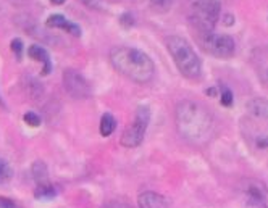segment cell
I'll return each instance as SVG.
<instances>
[{
	"mask_svg": "<svg viewBox=\"0 0 268 208\" xmlns=\"http://www.w3.org/2000/svg\"><path fill=\"white\" fill-rule=\"evenodd\" d=\"M102 208H133V207L121 202V200H110V202H107Z\"/></svg>",
	"mask_w": 268,
	"mask_h": 208,
	"instance_id": "ac0fdd59",
	"label": "cell"
},
{
	"mask_svg": "<svg viewBox=\"0 0 268 208\" xmlns=\"http://www.w3.org/2000/svg\"><path fill=\"white\" fill-rule=\"evenodd\" d=\"M110 63L115 71L137 84H146L155 76L152 58L133 47H115L110 52Z\"/></svg>",
	"mask_w": 268,
	"mask_h": 208,
	"instance_id": "6da1fadb",
	"label": "cell"
},
{
	"mask_svg": "<svg viewBox=\"0 0 268 208\" xmlns=\"http://www.w3.org/2000/svg\"><path fill=\"white\" fill-rule=\"evenodd\" d=\"M32 176L39 184L47 183V168L42 162H36L32 165Z\"/></svg>",
	"mask_w": 268,
	"mask_h": 208,
	"instance_id": "7c38bea8",
	"label": "cell"
},
{
	"mask_svg": "<svg viewBox=\"0 0 268 208\" xmlns=\"http://www.w3.org/2000/svg\"><path fill=\"white\" fill-rule=\"evenodd\" d=\"M27 55L36 60V61H42L44 63V69H42V74H49L50 69H52V61H50V55L45 52V48H42L40 45H31L29 50H27Z\"/></svg>",
	"mask_w": 268,
	"mask_h": 208,
	"instance_id": "30bf717a",
	"label": "cell"
},
{
	"mask_svg": "<svg viewBox=\"0 0 268 208\" xmlns=\"http://www.w3.org/2000/svg\"><path fill=\"white\" fill-rule=\"evenodd\" d=\"M150 120V112L147 107L141 105L137 108L134 121L129 124L125 129V133L121 136V144L125 147H137L144 141V136H146V129Z\"/></svg>",
	"mask_w": 268,
	"mask_h": 208,
	"instance_id": "277c9868",
	"label": "cell"
},
{
	"mask_svg": "<svg viewBox=\"0 0 268 208\" xmlns=\"http://www.w3.org/2000/svg\"><path fill=\"white\" fill-rule=\"evenodd\" d=\"M34 196H36V199H53L55 197V189L49 183H42V184L37 186Z\"/></svg>",
	"mask_w": 268,
	"mask_h": 208,
	"instance_id": "4fadbf2b",
	"label": "cell"
},
{
	"mask_svg": "<svg viewBox=\"0 0 268 208\" xmlns=\"http://www.w3.org/2000/svg\"><path fill=\"white\" fill-rule=\"evenodd\" d=\"M222 103L225 107H230L233 103V94L230 89H223L222 91Z\"/></svg>",
	"mask_w": 268,
	"mask_h": 208,
	"instance_id": "d6986e66",
	"label": "cell"
},
{
	"mask_svg": "<svg viewBox=\"0 0 268 208\" xmlns=\"http://www.w3.org/2000/svg\"><path fill=\"white\" fill-rule=\"evenodd\" d=\"M63 84L71 97L74 99H87L91 97V86L84 79V76L79 74L76 69H66L63 73Z\"/></svg>",
	"mask_w": 268,
	"mask_h": 208,
	"instance_id": "8992f818",
	"label": "cell"
},
{
	"mask_svg": "<svg viewBox=\"0 0 268 208\" xmlns=\"http://www.w3.org/2000/svg\"><path fill=\"white\" fill-rule=\"evenodd\" d=\"M116 128V120L113 118L112 113H105L100 120V134L104 137H108L110 134H113V131Z\"/></svg>",
	"mask_w": 268,
	"mask_h": 208,
	"instance_id": "8fae6325",
	"label": "cell"
},
{
	"mask_svg": "<svg viewBox=\"0 0 268 208\" xmlns=\"http://www.w3.org/2000/svg\"><path fill=\"white\" fill-rule=\"evenodd\" d=\"M24 123H26V124H29V126H32V128H37L39 124H40V118H39L36 113L29 112V113H26V115H24Z\"/></svg>",
	"mask_w": 268,
	"mask_h": 208,
	"instance_id": "2e32d148",
	"label": "cell"
},
{
	"mask_svg": "<svg viewBox=\"0 0 268 208\" xmlns=\"http://www.w3.org/2000/svg\"><path fill=\"white\" fill-rule=\"evenodd\" d=\"M173 2L175 0H150V6L159 13H167L171 8Z\"/></svg>",
	"mask_w": 268,
	"mask_h": 208,
	"instance_id": "9a60e30c",
	"label": "cell"
},
{
	"mask_svg": "<svg viewBox=\"0 0 268 208\" xmlns=\"http://www.w3.org/2000/svg\"><path fill=\"white\" fill-rule=\"evenodd\" d=\"M45 24L49 27H58V29H63V31H68L70 34H73V36H81V27L78 24H74L71 21H68V19L65 16L61 15H52L47 18Z\"/></svg>",
	"mask_w": 268,
	"mask_h": 208,
	"instance_id": "9c48e42d",
	"label": "cell"
},
{
	"mask_svg": "<svg viewBox=\"0 0 268 208\" xmlns=\"http://www.w3.org/2000/svg\"><path fill=\"white\" fill-rule=\"evenodd\" d=\"M13 176V171L10 168V165L6 163L3 158H0V184L8 183Z\"/></svg>",
	"mask_w": 268,
	"mask_h": 208,
	"instance_id": "5bb4252c",
	"label": "cell"
},
{
	"mask_svg": "<svg viewBox=\"0 0 268 208\" xmlns=\"http://www.w3.org/2000/svg\"><path fill=\"white\" fill-rule=\"evenodd\" d=\"M176 124L180 134L191 142L202 144L212 131V116L199 103L181 102L176 108Z\"/></svg>",
	"mask_w": 268,
	"mask_h": 208,
	"instance_id": "7a4b0ae2",
	"label": "cell"
},
{
	"mask_svg": "<svg viewBox=\"0 0 268 208\" xmlns=\"http://www.w3.org/2000/svg\"><path fill=\"white\" fill-rule=\"evenodd\" d=\"M167 47L173 57L178 69L189 79H197L202 73L201 58L186 39L180 36H171L167 39Z\"/></svg>",
	"mask_w": 268,
	"mask_h": 208,
	"instance_id": "3957f363",
	"label": "cell"
},
{
	"mask_svg": "<svg viewBox=\"0 0 268 208\" xmlns=\"http://www.w3.org/2000/svg\"><path fill=\"white\" fill-rule=\"evenodd\" d=\"M50 2H52V3H55V5H61V3L65 2V0H50Z\"/></svg>",
	"mask_w": 268,
	"mask_h": 208,
	"instance_id": "7402d4cb",
	"label": "cell"
},
{
	"mask_svg": "<svg viewBox=\"0 0 268 208\" xmlns=\"http://www.w3.org/2000/svg\"><path fill=\"white\" fill-rule=\"evenodd\" d=\"M201 45L205 52H209L217 58H230L236 50L235 40H233L231 36H226V34H214V32L202 34Z\"/></svg>",
	"mask_w": 268,
	"mask_h": 208,
	"instance_id": "5b68a950",
	"label": "cell"
},
{
	"mask_svg": "<svg viewBox=\"0 0 268 208\" xmlns=\"http://www.w3.org/2000/svg\"><path fill=\"white\" fill-rule=\"evenodd\" d=\"M247 204L256 208H268V189L264 183L256 179H247L243 187Z\"/></svg>",
	"mask_w": 268,
	"mask_h": 208,
	"instance_id": "52a82bcc",
	"label": "cell"
},
{
	"mask_svg": "<svg viewBox=\"0 0 268 208\" xmlns=\"http://www.w3.org/2000/svg\"><path fill=\"white\" fill-rule=\"evenodd\" d=\"M191 2H220V3H223V0H191Z\"/></svg>",
	"mask_w": 268,
	"mask_h": 208,
	"instance_id": "44dd1931",
	"label": "cell"
},
{
	"mask_svg": "<svg viewBox=\"0 0 268 208\" xmlns=\"http://www.w3.org/2000/svg\"><path fill=\"white\" fill-rule=\"evenodd\" d=\"M3 105V100H2V97H0V107H2Z\"/></svg>",
	"mask_w": 268,
	"mask_h": 208,
	"instance_id": "cb8c5ba5",
	"label": "cell"
},
{
	"mask_svg": "<svg viewBox=\"0 0 268 208\" xmlns=\"http://www.w3.org/2000/svg\"><path fill=\"white\" fill-rule=\"evenodd\" d=\"M207 95H215V89H210V91H207Z\"/></svg>",
	"mask_w": 268,
	"mask_h": 208,
	"instance_id": "603a6c76",
	"label": "cell"
},
{
	"mask_svg": "<svg viewBox=\"0 0 268 208\" xmlns=\"http://www.w3.org/2000/svg\"><path fill=\"white\" fill-rule=\"evenodd\" d=\"M139 208H170L168 200L157 192H142L137 197Z\"/></svg>",
	"mask_w": 268,
	"mask_h": 208,
	"instance_id": "ba28073f",
	"label": "cell"
},
{
	"mask_svg": "<svg viewBox=\"0 0 268 208\" xmlns=\"http://www.w3.org/2000/svg\"><path fill=\"white\" fill-rule=\"evenodd\" d=\"M0 208H19L15 202H11L10 199H3L0 197Z\"/></svg>",
	"mask_w": 268,
	"mask_h": 208,
	"instance_id": "ffe728a7",
	"label": "cell"
},
{
	"mask_svg": "<svg viewBox=\"0 0 268 208\" xmlns=\"http://www.w3.org/2000/svg\"><path fill=\"white\" fill-rule=\"evenodd\" d=\"M10 47H11V52L16 53L18 60L21 58V53H23V42H21V40H19V39H13Z\"/></svg>",
	"mask_w": 268,
	"mask_h": 208,
	"instance_id": "e0dca14e",
	"label": "cell"
}]
</instances>
